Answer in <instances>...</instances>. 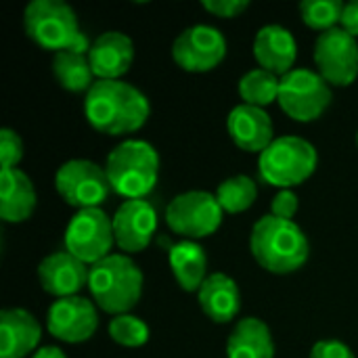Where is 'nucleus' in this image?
<instances>
[{
  "mask_svg": "<svg viewBox=\"0 0 358 358\" xmlns=\"http://www.w3.org/2000/svg\"><path fill=\"white\" fill-rule=\"evenodd\" d=\"M36 189L31 178L19 170H0V218L4 222H23L36 210Z\"/></svg>",
  "mask_w": 358,
  "mask_h": 358,
  "instance_id": "obj_21",
  "label": "nucleus"
},
{
  "mask_svg": "<svg viewBox=\"0 0 358 358\" xmlns=\"http://www.w3.org/2000/svg\"><path fill=\"white\" fill-rule=\"evenodd\" d=\"M237 88H239V96L243 99L245 105L264 109L271 103L279 101L281 78L262 69V67H256V69H250L241 76Z\"/></svg>",
  "mask_w": 358,
  "mask_h": 358,
  "instance_id": "obj_25",
  "label": "nucleus"
},
{
  "mask_svg": "<svg viewBox=\"0 0 358 358\" xmlns=\"http://www.w3.org/2000/svg\"><path fill=\"white\" fill-rule=\"evenodd\" d=\"M23 25L27 38L44 50H90L73 8L63 0H31L23 13Z\"/></svg>",
  "mask_w": 358,
  "mask_h": 358,
  "instance_id": "obj_4",
  "label": "nucleus"
},
{
  "mask_svg": "<svg viewBox=\"0 0 358 358\" xmlns=\"http://www.w3.org/2000/svg\"><path fill=\"white\" fill-rule=\"evenodd\" d=\"M334 90L319 71L296 67L281 78L279 107L296 122H315L331 105Z\"/></svg>",
  "mask_w": 358,
  "mask_h": 358,
  "instance_id": "obj_7",
  "label": "nucleus"
},
{
  "mask_svg": "<svg viewBox=\"0 0 358 358\" xmlns=\"http://www.w3.org/2000/svg\"><path fill=\"white\" fill-rule=\"evenodd\" d=\"M42 327L38 319L23 308H4L0 313V358H25L40 344Z\"/></svg>",
  "mask_w": 358,
  "mask_h": 358,
  "instance_id": "obj_19",
  "label": "nucleus"
},
{
  "mask_svg": "<svg viewBox=\"0 0 358 358\" xmlns=\"http://www.w3.org/2000/svg\"><path fill=\"white\" fill-rule=\"evenodd\" d=\"M201 6L216 17L233 19V17H239L243 10H248L250 2L248 0H203Z\"/></svg>",
  "mask_w": 358,
  "mask_h": 358,
  "instance_id": "obj_31",
  "label": "nucleus"
},
{
  "mask_svg": "<svg viewBox=\"0 0 358 358\" xmlns=\"http://www.w3.org/2000/svg\"><path fill=\"white\" fill-rule=\"evenodd\" d=\"M229 358H275V342L268 325L258 317L241 319L227 342Z\"/></svg>",
  "mask_w": 358,
  "mask_h": 358,
  "instance_id": "obj_22",
  "label": "nucleus"
},
{
  "mask_svg": "<svg viewBox=\"0 0 358 358\" xmlns=\"http://www.w3.org/2000/svg\"><path fill=\"white\" fill-rule=\"evenodd\" d=\"M308 358H357L355 352L344 344V342H338V340H323V342H317L310 350V357Z\"/></svg>",
  "mask_w": 358,
  "mask_h": 358,
  "instance_id": "obj_32",
  "label": "nucleus"
},
{
  "mask_svg": "<svg viewBox=\"0 0 358 358\" xmlns=\"http://www.w3.org/2000/svg\"><path fill=\"white\" fill-rule=\"evenodd\" d=\"M357 145H358V132H357Z\"/></svg>",
  "mask_w": 358,
  "mask_h": 358,
  "instance_id": "obj_35",
  "label": "nucleus"
},
{
  "mask_svg": "<svg viewBox=\"0 0 358 358\" xmlns=\"http://www.w3.org/2000/svg\"><path fill=\"white\" fill-rule=\"evenodd\" d=\"M109 336L115 344L126 348H138L149 342V327L143 319L134 315H117L109 323Z\"/></svg>",
  "mask_w": 358,
  "mask_h": 358,
  "instance_id": "obj_28",
  "label": "nucleus"
},
{
  "mask_svg": "<svg viewBox=\"0 0 358 358\" xmlns=\"http://www.w3.org/2000/svg\"><path fill=\"white\" fill-rule=\"evenodd\" d=\"M298 208H300L298 195L292 189H283L275 195L271 203V214L283 220H294V216L298 214Z\"/></svg>",
  "mask_w": 358,
  "mask_h": 358,
  "instance_id": "obj_30",
  "label": "nucleus"
},
{
  "mask_svg": "<svg viewBox=\"0 0 358 358\" xmlns=\"http://www.w3.org/2000/svg\"><path fill=\"white\" fill-rule=\"evenodd\" d=\"M21 157H23L21 136L10 128H2L0 130V164H2V170L17 168Z\"/></svg>",
  "mask_w": 358,
  "mask_h": 358,
  "instance_id": "obj_29",
  "label": "nucleus"
},
{
  "mask_svg": "<svg viewBox=\"0 0 358 358\" xmlns=\"http://www.w3.org/2000/svg\"><path fill=\"white\" fill-rule=\"evenodd\" d=\"M31 358H67V357H65V352H63L61 348H57V346H44V348L36 350Z\"/></svg>",
  "mask_w": 358,
  "mask_h": 358,
  "instance_id": "obj_34",
  "label": "nucleus"
},
{
  "mask_svg": "<svg viewBox=\"0 0 358 358\" xmlns=\"http://www.w3.org/2000/svg\"><path fill=\"white\" fill-rule=\"evenodd\" d=\"M111 189L126 199H145L159 178V155L147 141H124L109 155L105 164Z\"/></svg>",
  "mask_w": 358,
  "mask_h": 358,
  "instance_id": "obj_5",
  "label": "nucleus"
},
{
  "mask_svg": "<svg viewBox=\"0 0 358 358\" xmlns=\"http://www.w3.org/2000/svg\"><path fill=\"white\" fill-rule=\"evenodd\" d=\"M222 208L216 195L208 191H187L176 195L166 208L168 227L182 237L203 239L222 224Z\"/></svg>",
  "mask_w": 358,
  "mask_h": 358,
  "instance_id": "obj_9",
  "label": "nucleus"
},
{
  "mask_svg": "<svg viewBox=\"0 0 358 358\" xmlns=\"http://www.w3.org/2000/svg\"><path fill=\"white\" fill-rule=\"evenodd\" d=\"M52 73L57 82L61 84V88L69 92H88L92 84L96 82L90 61H88V52H80L73 48L55 52Z\"/></svg>",
  "mask_w": 358,
  "mask_h": 358,
  "instance_id": "obj_24",
  "label": "nucleus"
},
{
  "mask_svg": "<svg viewBox=\"0 0 358 358\" xmlns=\"http://www.w3.org/2000/svg\"><path fill=\"white\" fill-rule=\"evenodd\" d=\"M113 237L115 245L124 254L143 252L157 229L155 208L147 199H126L113 214Z\"/></svg>",
  "mask_w": 358,
  "mask_h": 358,
  "instance_id": "obj_14",
  "label": "nucleus"
},
{
  "mask_svg": "<svg viewBox=\"0 0 358 358\" xmlns=\"http://www.w3.org/2000/svg\"><path fill=\"white\" fill-rule=\"evenodd\" d=\"M319 155L313 143L302 136H279L258 157V170L264 182L279 191L302 185L317 170Z\"/></svg>",
  "mask_w": 358,
  "mask_h": 358,
  "instance_id": "obj_6",
  "label": "nucleus"
},
{
  "mask_svg": "<svg viewBox=\"0 0 358 358\" xmlns=\"http://www.w3.org/2000/svg\"><path fill=\"white\" fill-rule=\"evenodd\" d=\"M88 124L101 134H130L145 126L151 113L149 99L124 80H96L84 99Z\"/></svg>",
  "mask_w": 358,
  "mask_h": 358,
  "instance_id": "obj_1",
  "label": "nucleus"
},
{
  "mask_svg": "<svg viewBox=\"0 0 358 358\" xmlns=\"http://www.w3.org/2000/svg\"><path fill=\"white\" fill-rule=\"evenodd\" d=\"M227 130L233 143L250 153H262L275 141L271 115L264 109L245 103L231 109L227 117Z\"/></svg>",
  "mask_w": 358,
  "mask_h": 358,
  "instance_id": "obj_16",
  "label": "nucleus"
},
{
  "mask_svg": "<svg viewBox=\"0 0 358 358\" xmlns=\"http://www.w3.org/2000/svg\"><path fill=\"white\" fill-rule=\"evenodd\" d=\"M113 245V220L101 208L78 210L65 229L67 252L88 266L107 258Z\"/></svg>",
  "mask_w": 358,
  "mask_h": 358,
  "instance_id": "obj_10",
  "label": "nucleus"
},
{
  "mask_svg": "<svg viewBox=\"0 0 358 358\" xmlns=\"http://www.w3.org/2000/svg\"><path fill=\"white\" fill-rule=\"evenodd\" d=\"M214 195H216L222 212L241 214L254 206V201L258 197V185L254 182V178H250L245 174H237V176L222 180Z\"/></svg>",
  "mask_w": 358,
  "mask_h": 358,
  "instance_id": "obj_26",
  "label": "nucleus"
},
{
  "mask_svg": "<svg viewBox=\"0 0 358 358\" xmlns=\"http://www.w3.org/2000/svg\"><path fill=\"white\" fill-rule=\"evenodd\" d=\"M313 59L329 86L344 88L358 78V40L342 27L317 36Z\"/></svg>",
  "mask_w": 358,
  "mask_h": 358,
  "instance_id": "obj_11",
  "label": "nucleus"
},
{
  "mask_svg": "<svg viewBox=\"0 0 358 358\" xmlns=\"http://www.w3.org/2000/svg\"><path fill=\"white\" fill-rule=\"evenodd\" d=\"M170 268L185 292H199L203 281L208 279V258L206 250L195 241H180L168 252Z\"/></svg>",
  "mask_w": 358,
  "mask_h": 358,
  "instance_id": "obj_23",
  "label": "nucleus"
},
{
  "mask_svg": "<svg viewBox=\"0 0 358 358\" xmlns=\"http://www.w3.org/2000/svg\"><path fill=\"white\" fill-rule=\"evenodd\" d=\"M46 327L52 338L67 342V344H80L94 336L99 327V313L96 304L82 296L61 298L52 302L46 315Z\"/></svg>",
  "mask_w": 358,
  "mask_h": 358,
  "instance_id": "obj_13",
  "label": "nucleus"
},
{
  "mask_svg": "<svg viewBox=\"0 0 358 358\" xmlns=\"http://www.w3.org/2000/svg\"><path fill=\"white\" fill-rule=\"evenodd\" d=\"M88 289L103 313L128 315L143 296V273L128 254H109L90 266Z\"/></svg>",
  "mask_w": 358,
  "mask_h": 358,
  "instance_id": "obj_3",
  "label": "nucleus"
},
{
  "mask_svg": "<svg viewBox=\"0 0 358 358\" xmlns=\"http://www.w3.org/2000/svg\"><path fill=\"white\" fill-rule=\"evenodd\" d=\"M300 15L302 21L317 29V31H329L334 27H340L344 2L342 0H304L300 2Z\"/></svg>",
  "mask_w": 358,
  "mask_h": 358,
  "instance_id": "obj_27",
  "label": "nucleus"
},
{
  "mask_svg": "<svg viewBox=\"0 0 358 358\" xmlns=\"http://www.w3.org/2000/svg\"><path fill=\"white\" fill-rule=\"evenodd\" d=\"M250 252L264 271L289 275L306 264L310 243L306 233L294 220H283L268 214L254 224L250 235Z\"/></svg>",
  "mask_w": 358,
  "mask_h": 358,
  "instance_id": "obj_2",
  "label": "nucleus"
},
{
  "mask_svg": "<svg viewBox=\"0 0 358 358\" xmlns=\"http://www.w3.org/2000/svg\"><path fill=\"white\" fill-rule=\"evenodd\" d=\"M197 302L201 313L212 323H220V325L231 323L241 308L239 287L235 279H231L224 273L208 275V279L197 292Z\"/></svg>",
  "mask_w": 358,
  "mask_h": 358,
  "instance_id": "obj_20",
  "label": "nucleus"
},
{
  "mask_svg": "<svg viewBox=\"0 0 358 358\" xmlns=\"http://www.w3.org/2000/svg\"><path fill=\"white\" fill-rule=\"evenodd\" d=\"M88 275L90 266L67 250L46 256L38 266V279L42 289L55 296L57 300L78 296L80 289L88 287Z\"/></svg>",
  "mask_w": 358,
  "mask_h": 358,
  "instance_id": "obj_15",
  "label": "nucleus"
},
{
  "mask_svg": "<svg viewBox=\"0 0 358 358\" xmlns=\"http://www.w3.org/2000/svg\"><path fill=\"white\" fill-rule=\"evenodd\" d=\"M88 61L96 80H122L134 61V42L124 31H105L90 44Z\"/></svg>",
  "mask_w": 358,
  "mask_h": 358,
  "instance_id": "obj_17",
  "label": "nucleus"
},
{
  "mask_svg": "<svg viewBox=\"0 0 358 358\" xmlns=\"http://www.w3.org/2000/svg\"><path fill=\"white\" fill-rule=\"evenodd\" d=\"M172 57L185 71H212L227 57V40L222 31L212 25H191L176 36Z\"/></svg>",
  "mask_w": 358,
  "mask_h": 358,
  "instance_id": "obj_12",
  "label": "nucleus"
},
{
  "mask_svg": "<svg viewBox=\"0 0 358 358\" xmlns=\"http://www.w3.org/2000/svg\"><path fill=\"white\" fill-rule=\"evenodd\" d=\"M55 189L67 206L78 210L101 208L111 195L107 170L90 159H69L55 174Z\"/></svg>",
  "mask_w": 358,
  "mask_h": 358,
  "instance_id": "obj_8",
  "label": "nucleus"
},
{
  "mask_svg": "<svg viewBox=\"0 0 358 358\" xmlns=\"http://www.w3.org/2000/svg\"><path fill=\"white\" fill-rule=\"evenodd\" d=\"M254 57L262 69L283 78L294 69L298 57V44L294 34L277 23L260 27L254 38Z\"/></svg>",
  "mask_w": 358,
  "mask_h": 358,
  "instance_id": "obj_18",
  "label": "nucleus"
},
{
  "mask_svg": "<svg viewBox=\"0 0 358 358\" xmlns=\"http://www.w3.org/2000/svg\"><path fill=\"white\" fill-rule=\"evenodd\" d=\"M340 27L344 31H348L350 36L358 38V0H352V2H346L344 4Z\"/></svg>",
  "mask_w": 358,
  "mask_h": 358,
  "instance_id": "obj_33",
  "label": "nucleus"
}]
</instances>
